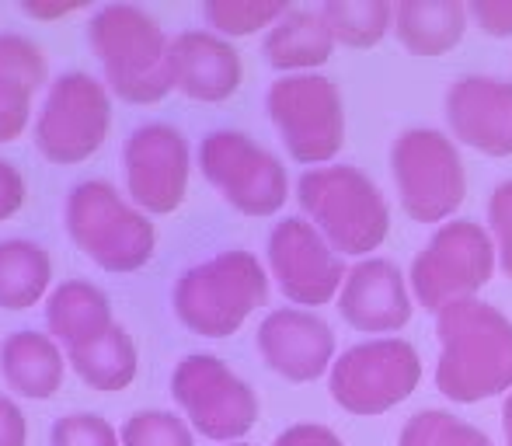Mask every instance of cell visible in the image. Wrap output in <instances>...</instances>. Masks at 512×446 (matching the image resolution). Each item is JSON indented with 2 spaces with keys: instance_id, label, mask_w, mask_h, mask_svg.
I'll return each mask as SVG.
<instances>
[{
  "instance_id": "6da1fadb",
  "label": "cell",
  "mask_w": 512,
  "mask_h": 446,
  "mask_svg": "<svg viewBox=\"0 0 512 446\" xmlns=\"http://www.w3.org/2000/svg\"><path fill=\"white\" fill-rule=\"evenodd\" d=\"M436 391L478 405L512 391V321L485 300H457L436 314Z\"/></svg>"
},
{
  "instance_id": "7a4b0ae2",
  "label": "cell",
  "mask_w": 512,
  "mask_h": 446,
  "mask_svg": "<svg viewBox=\"0 0 512 446\" xmlns=\"http://www.w3.org/2000/svg\"><path fill=\"white\" fill-rule=\"evenodd\" d=\"M88 42L105 88L126 105H157L175 91L171 39L136 4H102L88 18Z\"/></svg>"
},
{
  "instance_id": "3957f363",
  "label": "cell",
  "mask_w": 512,
  "mask_h": 446,
  "mask_svg": "<svg viewBox=\"0 0 512 446\" xmlns=\"http://www.w3.org/2000/svg\"><path fill=\"white\" fill-rule=\"evenodd\" d=\"M269 300V272L258 255L241 248L220 251L189 265L175 279L171 307L182 328L199 338H230Z\"/></svg>"
},
{
  "instance_id": "277c9868",
  "label": "cell",
  "mask_w": 512,
  "mask_h": 446,
  "mask_svg": "<svg viewBox=\"0 0 512 446\" xmlns=\"http://www.w3.org/2000/svg\"><path fill=\"white\" fill-rule=\"evenodd\" d=\"M297 203L324 241L349 258H373L391 234V206L380 185L352 164L310 168L297 182Z\"/></svg>"
},
{
  "instance_id": "5b68a950",
  "label": "cell",
  "mask_w": 512,
  "mask_h": 446,
  "mask_svg": "<svg viewBox=\"0 0 512 446\" xmlns=\"http://www.w3.org/2000/svg\"><path fill=\"white\" fill-rule=\"evenodd\" d=\"M63 227L74 248L102 272H140L154 258L157 230L112 182L88 178L70 185L63 203Z\"/></svg>"
},
{
  "instance_id": "8992f818",
  "label": "cell",
  "mask_w": 512,
  "mask_h": 446,
  "mask_svg": "<svg viewBox=\"0 0 512 446\" xmlns=\"http://www.w3.org/2000/svg\"><path fill=\"white\" fill-rule=\"evenodd\" d=\"M391 178L405 217L450 223L467 199V171L453 136L432 126L405 129L391 143Z\"/></svg>"
},
{
  "instance_id": "52a82bcc",
  "label": "cell",
  "mask_w": 512,
  "mask_h": 446,
  "mask_svg": "<svg viewBox=\"0 0 512 446\" xmlns=\"http://www.w3.org/2000/svg\"><path fill=\"white\" fill-rule=\"evenodd\" d=\"M499 269V251L478 220H457L436 227V234L425 241V248L411 262V297L429 314L457 300H474Z\"/></svg>"
},
{
  "instance_id": "ba28073f",
  "label": "cell",
  "mask_w": 512,
  "mask_h": 446,
  "mask_svg": "<svg viewBox=\"0 0 512 446\" xmlns=\"http://www.w3.org/2000/svg\"><path fill=\"white\" fill-rule=\"evenodd\" d=\"M112 133V91L84 70H63L49 84L32 122V140L49 164H84Z\"/></svg>"
},
{
  "instance_id": "9c48e42d",
  "label": "cell",
  "mask_w": 512,
  "mask_h": 446,
  "mask_svg": "<svg viewBox=\"0 0 512 446\" xmlns=\"http://www.w3.org/2000/svg\"><path fill=\"white\" fill-rule=\"evenodd\" d=\"M265 112L297 164L324 168L345 147L342 91L324 74L279 77L265 91Z\"/></svg>"
},
{
  "instance_id": "30bf717a",
  "label": "cell",
  "mask_w": 512,
  "mask_h": 446,
  "mask_svg": "<svg viewBox=\"0 0 512 446\" xmlns=\"http://www.w3.org/2000/svg\"><path fill=\"white\" fill-rule=\"evenodd\" d=\"M171 398L192 433L213 443H244L258 422V394L220 356L189 352L171 370Z\"/></svg>"
},
{
  "instance_id": "8fae6325",
  "label": "cell",
  "mask_w": 512,
  "mask_h": 446,
  "mask_svg": "<svg viewBox=\"0 0 512 446\" xmlns=\"http://www.w3.org/2000/svg\"><path fill=\"white\" fill-rule=\"evenodd\" d=\"M199 171L244 217H276L290 199L283 161L241 129H209L199 140Z\"/></svg>"
},
{
  "instance_id": "7c38bea8",
  "label": "cell",
  "mask_w": 512,
  "mask_h": 446,
  "mask_svg": "<svg viewBox=\"0 0 512 446\" xmlns=\"http://www.w3.org/2000/svg\"><path fill=\"white\" fill-rule=\"evenodd\" d=\"M422 380L418 349L405 338H370L335 359L328 373V394L342 412L373 419L415 394Z\"/></svg>"
},
{
  "instance_id": "4fadbf2b",
  "label": "cell",
  "mask_w": 512,
  "mask_h": 446,
  "mask_svg": "<svg viewBox=\"0 0 512 446\" xmlns=\"http://www.w3.org/2000/svg\"><path fill=\"white\" fill-rule=\"evenodd\" d=\"M126 196L147 217H168L189 196L192 150L171 122H143L122 143Z\"/></svg>"
},
{
  "instance_id": "5bb4252c",
  "label": "cell",
  "mask_w": 512,
  "mask_h": 446,
  "mask_svg": "<svg viewBox=\"0 0 512 446\" xmlns=\"http://www.w3.org/2000/svg\"><path fill=\"white\" fill-rule=\"evenodd\" d=\"M265 258L279 293L297 307L331 304L349 276L342 255L324 241V234L307 217L279 220L265 244Z\"/></svg>"
},
{
  "instance_id": "9a60e30c",
  "label": "cell",
  "mask_w": 512,
  "mask_h": 446,
  "mask_svg": "<svg viewBox=\"0 0 512 446\" xmlns=\"http://www.w3.org/2000/svg\"><path fill=\"white\" fill-rule=\"evenodd\" d=\"M255 345L262 363L290 384H314L335 366V332L321 314L304 307H279L265 314Z\"/></svg>"
},
{
  "instance_id": "2e32d148",
  "label": "cell",
  "mask_w": 512,
  "mask_h": 446,
  "mask_svg": "<svg viewBox=\"0 0 512 446\" xmlns=\"http://www.w3.org/2000/svg\"><path fill=\"white\" fill-rule=\"evenodd\" d=\"M446 126L453 143L485 157H512V81L467 74L446 88Z\"/></svg>"
},
{
  "instance_id": "e0dca14e",
  "label": "cell",
  "mask_w": 512,
  "mask_h": 446,
  "mask_svg": "<svg viewBox=\"0 0 512 446\" xmlns=\"http://www.w3.org/2000/svg\"><path fill=\"white\" fill-rule=\"evenodd\" d=\"M338 314L349 328L363 335H387L411 321L415 297L405 272L391 258H363L349 269L338 293Z\"/></svg>"
},
{
  "instance_id": "ac0fdd59",
  "label": "cell",
  "mask_w": 512,
  "mask_h": 446,
  "mask_svg": "<svg viewBox=\"0 0 512 446\" xmlns=\"http://www.w3.org/2000/svg\"><path fill=\"white\" fill-rule=\"evenodd\" d=\"M175 91L203 105H220L241 91L244 63L234 42L209 28H189L171 39Z\"/></svg>"
},
{
  "instance_id": "d6986e66",
  "label": "cell",
  "mask_w": 512,
  "mask_h": 446,
  "mask_svg": "<svg viewBox=\"0 0 512 446\" xmlns=\"http://www.w3.org/2000/svg\"><path fill=\"white\" fill-rule=\"evenodd\" d=\"M67 373V352L60 349L53 335H42L35 328L11 332L0 342V377L7 391L21 401H49L63 387Z\"/></svg>"
},
{
  "instance_id": "ffe728a7",
  "label": "cell",
  "mask_w": 512,
  "mask_h": 446,
  "mask_svg": "<svg viewBox=\"0 0 512 446\" xmlns=\"http://www.w3.org/2000/svg\"><path fill=\"white\" fill-rule=\"evenodd\" d=\"M46 84L42 49L28 35H0V143L18 140L32 122V98Z\"/></svg>"
},
{
  "instance_id": "44dd1931",
  "label": "cell",
  "mask_w": 512,
  "mask_h": 446,
  "mask_svg": "<svg viewBox=\"0 0 512 446\" xmlns=\"http://www.w3.org/2000/svg\"><path fill=\"white\" fill-rule=\"evenodd\" d=\"M335 35H331L328 21L321 11H300L290 7L276 25L265 32L262 39V56L272 70H279L283 77L290 74H314L317 67L331 60L335 53Z\"/></svg>"
},
{
  "instance_id": "7402d4cb",
  "label": "cell",
  "mask_w": 512,
  "mask_h": 446,
  "mask_svg": "<svg viewBox=\"0 0 512 446\" xmlns=\"http://www.w3.org/2000/svg\"><path fill=\"white\" fill-rule=\"evenodd\" d=\"M464 0H398L394 4V35L418 60H436L457 49L467 35Z\"/></svg>"
},
{
  "instance_id": "603a6c76",
  "label": "cell",
  "mask_w": 512,
  "mask_h": 446,
  "mask_svg": "<svg viewBox=\"0 0 512 446\" xmlns=\"http://www.w3.org/2000/svg\"><path fill=\"white\" fill-rule=\"evenodd\" d=\"M46 325L49 335L60 342L63 352H74L81 345L102 338L115 325L112 318V300L105 290L84 279H67L60 283L46 300Z\"/></svg>"
},
{
  "instance_id": "cb8c5ba5",
  "label": "cell",
  "mask_w": 512,
  "mask_h": 446,
  "mask_svg": "<svg viewBox=\"0 0 512 446\" xmlns=\"http://www.w3.org/2000/svg\"><path fill=\"white\" fill-rule=\"evenodd\" d=\"M53 258L28 237L0 241V311H28L49 293Z\"/></svg>"
},
{
  "instance_id": "d4e9b609",
  "label": "cell",
  "mask_w": 512,
  "mask_h": 446,
  "mask_svg": "<svg viewBox=\"0 0 512 446\" xmlns=\"http://www.w3.org/2000/svg\"><path fill=\"white\" fill-rule=\"evenodd\" d=\"M67 363L74 366V373L91 391L115 394L133 384L136 370H140V352H136L133 335L115 321L102 338L67 352Z\"/></svg>"
},
{
  "instance_id": "484cf974",
  "label": "cell",
  "mask_w": 512,
  "mask_h": 446,
  "mask_svg": "<svg viewBox=\"0 0 512 446\" xmlns=\"http://www.w3.org/2000/svg\"><path fill=\"white\" fill-rule=\"evenodd\" d=\"M321 14L345 49H373L387 39V32H394L391 0H328Z\"/></svg>"
},
{
  "instance_id": "4316f807",
  "label": "cell",
  "mask_w": 512,
  "mask_h": 446,
  "mask_svg": "<svg viewBox=\"0 0 512 446\" xmlns=\"http://www.w3.org/2000/svg\"><path fill=\"white\" fill-rule=\"evenodd\" d=\"M286 11H290V4H276V0H203L206 28L223 39L269 32Z\"/></svg>"
},
{
  "instance_id": "83f0119b",
  "label": "cell",
  "mask_w": 512,
  "mask_h": 446,
  "mask_svg": "<svg viewBox=\"0 0 512 446\" xmlns=\"http://www.w3.org/2000/svg\"><path fill=\"white\" fill-rule=\"evenodd\" d=\"M398 446H495V443L488 433H481L471 422L457 419L453 412L425 408V412H415L401 426Z\"/></svg>"
},
{
  "instance_id": "f1b7e54d",
  "label": "cell",
  "mask_w": 512,
  "mask_h": 446,
  "mask_svg": "<svg viewBox=\"0 0 512 446\" xmlns=\"http://www.w3.org/2000/svg\"><path fill=\"white\" fill-rule=\"evenodd\" d=\"M122 446H196V433L192 426L175 412L164 408H143L133 412L119 426Z\"/></svg>"
},
{
  "instance_id": "f546056e",
  "label": "cell",
  "mask_w": 512,
  "mask_h": 446,
  "mask_svg": "<svg viewBox=\"0 0 512 446\" xmlns=\"http://www.w3.org/2000/svg\"><path fill=\"white\" fill-rule=\"evenodd\" d=\"M49 446H122L119 429L95 412L60 415L49 429Z\"/></svg>"
},
{
  "instance_id": "4dcf8cb0",
  "label": "cell",
  "mask_w": 512,
  "mask_h": 446,
  "mask_svg": "<svg viewBox=\"0 0 512 446\" xmlns=\"http://www.w3.org/2000/svg\"><path fill=\"white\" fill-rule=\"evenodd\" d=\"M488 234L499 251V269L512 279V178L499 182L488 199Z\"/></svg>"
},
{
  "instance_id": "1f68e13d",
  "label": "cell",
  "mask_w": 512,
  "mask_h": 446,
  "mask_svg": "<svg viewBox=\"0 0 512 446\" xmlns=\"http://www.w3.org/2000/svg\"><path fill=\"white\" fill-rule=\"evenodd\" d=\"M467 14L492 39H512V0H471Z\"/></svg>"
},
{
  "instance_id": "d6a6232c",
  "label": "cell",
  "mask_w": 512,
  "mask_h": 446,
  "mask_svg": "<svg viewBox=\"0 0 512 446\" xmlns=\"http://www.w3.org/2000/svg\"><path fill=\"white\" fill-rule=\"evenodd\" d=\"M25 199H28L25 175H21L11 161H4V157H0V223L11 220L14 213H21Z\"/></svg>"
},
{
  "instance_id": "836d02e7",
  "label": "cell",
  "mask_w": 512,
  "mask_h": 446,
  "mask_svg": "<svg viewBox=\"0 0 512 446\" xmlns=\"http://www.w3.org/2000/svg\"><path fill=\"white\" fill-rule=\"evenodd\" d=\"M272 446H345V443L335 429L321 426V422H297V426L283 429Z\"/></svg>"
},
{
  "instance_id": "e575fe53",
  "label": "cell",
  "mask_w": 512,
  "mask_h": 446,
  "mask_svg": "<svg viewBox=\"0 0 512 446\" xmlns=\"http://www.w3.org/2000/svg\"><path fill=\"white\" fill-rule=\"evenodd\" d=\"M25 440H28L25 415H21L18 401L4 394V401H0V446H25Z\"/></svg>"
},
{
  "instance_id": "d590c367",
  "label": "cell",
  "mask_w": 512,
  "mask_h": 446,
  "mask_svg": "<svg viewBox=\"0 0 512 446\" xmlns=\"http://www.w3.org/2000/svg\"><path fill=\"white\" fill-rule=\"evenodd\" d=\"M502 433H506V446H512V391L502 401Z\"/></svg>"
},
{
  "instance_id": "8d00e7d4",
  "label": "cell",
  "mask_w": 512,
  "mask_h": 446,
  "mask_svg": "<svg viewBox=\"0 0 512 446\" xmlns=\"http://www.w3.org/2000/svg\"><path fill=\"white\" fill-rule=\"evenodd\" d=\"M227 446H251V443H227Z\"/></svg>"
},
{
  "instance_id": "74e56055",
  "label": "cell",
  "mask_w": 512,
  "mask_h": 446,
  "mask_svg": "<svg viewBox=\"0 0 512 446\" xmlns=\"http://www.w3.org/2000/svg\"><path fill=\"white\" fill-rule=\"evenodd\" d=\"M0 401H4V391H0Z\"/></svg>"
}]
</instances>
